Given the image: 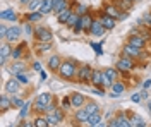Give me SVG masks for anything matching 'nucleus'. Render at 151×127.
I'll list each match as a JSON object with an SVG mask.
<instances>
[{
    "label": "nucleus",
    "mask_w": 151,
    "mask_h": 127,
    "mask_svg": "<svg viewBox=\"0 0 151 127\" xmlns=\"http://www.w3.org/2000/svg\"><path fill=\"white\" fill-rule=\"evenodd\" d=\"M103 72H105V76H108L112 81H119L120 76H122V74H120V70L115 67V65H113V67H105Z\"/></svg>",
    "instance_id": "nucleus-27"
},
{
    "label": "nucleus",
    "mask_w": 151,
    "mask_h": 127,
    "mask_svg": "<svg viewBox=\"0 0 151 127\" xmlns=\"http://www.w3.org/2000/svg\"><path fill=\"white\" fill-rule=\"evenodd\" d=\"M88 118H89V112H88L84 107L83 108H76L74 115H72V124H74V126H86Z\"/></svg>",
    "instance_id": "nucleus-11"
},
{
    "label": "nucleus",
    "mask_w": 151,
    "mask_h": 127,
    "mask_svg": "<svg viewBox=\"0 0 151 127\" xmlns=\"http://www.w3.org/2000/svg\"><path fill=\"white\" fill-rule=\"evenodd\" d=\"M81 19V16H79V14H77V12H74V14H72V16H70V17H69V21H67V29H70L72 31V28H74L76 24H77V21Z\"/></svg>",
    "instance_id": "nucleus-36"
},
{
    "label": "nucleus",
    "mask_w": 151,
    "mask_h": 127,
    "mask_svg": "<svg viewBox=\"0 0 151 127\" xmlns=\"http://www.w3.org/2000/svg\"><path fill=\"white\" fill-rule=\"evenodd\" d=\"M12 50H14L12 43L7 41V39H4L2 45H0V65H4V67L7 65V59L12 55Z\"/></svg>",
    "instance_id": "nucleus-10"
},
{
    "label": "nucleus",
    "mask_w": 151,
    "mask_h": 127,
    "mask_svg": "<svg viewBox=\"0 0 151 127\" xmlns=\"http://www.w3.org/2000/svg\"><path fill=\"white\" fill-rule=\"evenodd\" d=\"M81 21H83V26H84V34L89 36V28H91V24H93V21H94V16L88 10L86 14L81 16Z\"/></svg>",
    "instance_id": "nucleus-23"
},
{
    "label": "nucleus",
    "mask_w": 151,
    "mask_h": 127,
    "mask_svg": "<svg viewBox=\"0 0 151 127\" xmlns=\"http://www.w3.org/2000/svg\"><path fill=\"white\" fill-rule=\"evenodd\" d=\"M72 14H74V9H72V7H67V9H65V10H62L60 14H57V22L65 26L67 21H69V17H70Z\"/></svg>",
    "instance_id": "nucleus-24"
},
{
    "label": "nucleus",
    "mask_w": 151,
    "mask_h": 127,
    "mask_svg": "<svg viewBox=\"0 0 151 127\" xmlns=\"http://www.w3.org/2000/svg\"><path fill=\"white\" fill-rule=\"evenodd\" d=\"M74 12H77L79 16H83V14H86V12H88V7H86V5H79V4H77V5H76V9H74Z\"/></svg>",
    "instance_id": "nucleus-40"
},
{
    "label": "nucleus",
    "mask_w": 151,
    "mask_h": 127,
    "mask_svg": "<svg viewBox=\"0 0 151 127\" xmlns=\"http://www.w3.org/2000/svg\"><path fill=\"white\" fill-rule=\"evenodd\" d=\"M29 2H31V0H17V4H19V7H21V9H26Z\"/></svg>",
    "instance_id": "nucleus-41"
},
{
    "label": "nucleus",
    "mask_w": 151,
    "mask_h": 127,
    "mask_svg": "<svg viewBox=\"0 0 151 127\" xmlns=\"http://www.w3.org/2000/svg\"><path fill=\"white\" fill-rule=\"evenodd\" d=\"M41 4H43V0H31V2L28 4V7H26V10H28V12H35V10H40Z\"/></svg>",
    "instance_id": "nucleus-37"
},
{
    "label": "nucleus",
    "mask_w": 151,
    "mask_h": 127,
    "mask_svg": "<svg viewBox=\"0 0 151 127\" xmlns=\"http://www.w3.org/2000/svg\"><path fill=\"white\" fill-rule=\"evenodd\" d=\"M62 62H64V59H62L58 53L50 55V57H48V60H47L48 70H50L52 74H55V76H57V72H58V69H60V65H62Z\"/></svg>",
    "instance_id": "nucleus-15"
},
{
    "label": "nucleus",
    "mask_w": 151,
    "mask_h": 127,
    "mask_svg": "<svg viewBox=\"0 0 151 127\" xmlns=\"http://www.w3.org/2000/svg\"><path fill=\"white\" fill-rule=\"evenodd\" d=\"M91 74H93V67L89 64H79L76 83H79V84H91Z\"/></svg>",
    "instance_id": "nucleus-4"
},
{
    "label": "nucleus",
    "mask_w": 151,
    "mask_h": 127,
    "mask_svg": "<svg viewBox=\"0 0 151 127\" xmlns=\"http://www.w3.org/2000/svg\"><path fill=\"white\" fill-rule=\"evenodd\" d=\"M53 5H55V0H43V4H41V7H40V12H43L45 16H47V14H52Z\"/></svg>",
    "instance_id": "nucleus-29"
},
{
    "label": "nucleus",
    "mask_w": 151,
    "mask_h": 127,
    "mask_svg": "<svg viewBox=\"0 0 151 127\" xmlns=\"http://www.w3.org/2000/svg\"><path fill=\"white\" fill-rule=\"evenodd\" d=\"M132 2H134V4H139V2H142V0H132Z\"/></svg>",
    "instance_id": "nucleus-46"
},
{
    "label": "nucleus",
    "mask_w": 151,
    "mask_h": 127,
    "mask_svg": "<svg viewBox=\"0 0 151 127\" xmlns=\"http://www.w3.org/2000/svg\"><path fill=\"white\" fill-rule=\"evenodd\" d=\"M22 24H24V26H22L24 34H26V36H29V38H33V33H35V24H33V22H29V21H24Z\"/></svg>",
    "instance_id": "nucleus-34"
},
{
    "label": "nucleus",
    "mask_w": 151,
    "mask_h": 127,
    "mask_svg": "<svg viewBox=\"0 0 151 127\" xmlns=\"http://www.w3.org/2000/svg\"><path fill=\"white\" fill-rule=\"evenodd\" d=\"M43 16H45V14L40 12V10H35V12H28V10H26V12L21 16V21H22V22H24V21H29V22L35 24V22H40V21L43 19Z\"/></svg>",
    "instance_id": "nucleus-21"
},
{
    "label": "nucleus",
    "mask_w": 151,
    "mask_h": 127,
    "mask_svg": "<svg viewBox=\"0 0 151 127\" xmlns=\"http://www.w3.org/2000/svg\"><path fill=\"white\" fill-rule=\"evenodd\" d=\"M105 33H106V28L101 24V21L94 16V21H93V24H91V28H89V36L100 38V36H103Z\"/></svg>",
    "instance_id": "nucleus-16"
},
{
    "label": "nucleus",
    "mask_w": 151,
    "mask_h": 127,
    "mask_svg": "<svg viewBox=\"0 0 151 127\" xmlns=\"http://www.w3.org/2000/svg\"><path fill=\"white\" fill-rule=\"evenodd\" d=\"M16 77L19 79V83H21L22 86L29 84V74H28V70H24V72H19V74H16Z\"/></svg>",
    "instance_id": "nucleus-38"
},
{
    "label": "nucleus",
    "mask_w": 151,
    "mask_h": 127,
    "mask_svg": "<svg viewBox=\"0 0 151 127\" xmlns=\"http://www.w3.org/2000/svg\"><path fill=\"white\" fill-rule=\"evenodd\" d=\"M127 89H129V83H127V79L113 81V84L108 88V96L110 98H119V96H122Z\"/></svg>",
    "instance_id": "nucleus-6"
},
{
    "label": "nucleus",
    "mask_w": 151,
    "mask_h": 127,
    "mask_svg": "<svg viewBox=\"0 0 151 127\" xmlns=\"http://www.w3.org/2000/svg\"><path fill=\"white\" fill-rule=\"evenodd\" d=\"M137 64L139 62H136L134 59H131V57H125V55H120L119 59L115 60V67L120 70V74L122 76H129L132 70H136V67H137Z\"/></svg>",
    "instance_id": "nucleus-3"
},
{
    "label": "nucleus",
    "mask_w": 151,
    "mask_h": 127,
    "mask_svg": "<svg viewBox=\"0 0 151 127\" xmlns=\"http://www.w3.org/2000/svg\"><path fill=\"white\" fill-rule=\"evenodd\" d=\"M0 19H2V22H4V21H10V22H16V21L21 19V16H19L16 10H12V9H5V10H2V12H0Z\"/></svg>",
    "instance_id": "nucleus-22"
},
{
    "label": "nucleus",
    "mask_w": 151,
    "mask_h": 127,
    "mask_svg": "<svg viewBox=\"0 0 151 127\" xmlns=\"http://www.w3.org/2000/svg\"><path fill=\"white\" fill-rule=\"evenodd\" d=\"M94 16L101 21V24L106 28V31H113V29H115V26H117V19L112 17V16H108L101 7H100V9H96V14H94Z\"/></svg>",
    "instance_id": "nucleus-8"
},
{
    "label": "nucleus",
    "mask_w": 151,
    "mask_h": 127,
    "mask_svg": "<svg viewBox=\"0 0 151 127\" xmlns=\"http://www.w3.org/2000/svg\"><path fill=\"white\" fill-rule=\"evenodd\" d=\"M31 65H33V70H36V72H41V64H40V62H33Z\"/></svg>",
    "instance_id": "nucleus-42"
},
{
    "label": "nucleus",
    "mask_w": 151,
    "mask_h": 127,
    "mask_svg": "<svg viewBox=\"0 0 151 127\" xmlns=\"http://www.w3.org/2000/svg\"><path fill=\"white\" fill-rule=\"evenodd\" d=\"M101 120H103L101 112H98V113H91L89 118H88V122H86V126H100V124H101Z\"/></svg>",
    "instance_id": "nucleus-30"
},
{
    "label": "nucleus",
    "mask_w": 151,
    "mask_h": 127,
    "mask_svg": "<svg viewBox=\"0 0 151 127\" xmlns=\"http://www.w3.org/2000/svg\"><path fill=\"white\" fill-rule=\"evenodd\" d=\"M141 95H137V93H136V95H132L131 96V101H134V103H137V101H141Z\"/></svg>",
    "instance_id": "nucleus-43"
},
{
    "label": "nucleus",
    "mask_w": 151,
    "mask_h": 127,
    "mask_svg": "<svg viewBox=\"0 0 151 127\" xmlns=\"http://www.w3.org/2000/svg\"><path fill=\"white\" fill-rule=\"evenodd\" d=\"M60 107L64 108L65 112H69V110H74V108H72V101H70V95H65V96L60 98Z\"/></svg>",
    "instance_id": "nucleus-33"
},
{
    "label": "nucleus",
    "mask_w": 151,
    "mask_h": 127,
    "mask_svg": "<svg viewBox=\"0 0 151 127\" xmlns=\"http://www.w3.org/2000/svg\"><path fill=\"white\" fill-rule=\"evenodd\" d=\"M52 48H53V41H35V45H33V50L36 55H43Z\"/></svg>",
    "instance_id": "nucleus-18"
},
{
    "label": "nucleus",
    "mask_w": 151,
    "mask_h": 127,
    "mask_svg": "<svg viewBox=\"0 0 151 127\" xmlns=\"http://www.w3.org/2000/svg\"><path fill=\"white\" fill-rule=\"evenodd\" d=\"M33 124H35V127H50L47 115H36V117H33Z\"/></svg>",
    "instance_id": "nucleus-32"
},
{
    "label": "nucleus",
    "mask_w": 151,
    "mask_h": 127,
    "mask_svg": "<svg viewBox=\"0 0 151 127\" xmlns=\"http://www.w3.org/2000/svg\"><path fill=\"white\" fill-rule=\"evenodd\" d=\"M47 115V118H48V124H50V127L52 126H60L64 120H65V117H67V112L64 110V108L58 107L53 110V112H50V113H45Z\"/></svg>",
    "instance_id": "nucleus-7"
},
{
    "label": "nucleus",
    "mask_w": 151,
    "mask_h": 127,
    "mask_svg": "<svg viewBox=\"0 0 151 127\" xmlns=\"http://www.w3.org/2000/svg\"><path fill=\"white\" fill-rule=\"evenodd\" d=\"M77 67H79V62L74 59H64L62 65L58 69L57 76L62 81H69V83H76V76H77Z\"/></svg>",
    "instance_id": "nucleus-1"
},
{
    "label": "nucleus",
    "mask_w": 151,
    "mask_h": 127,
    "mask_svg": "<svg viewBox=\"0 0 151 127\" xmlns=\"http://www.w3.org/2000/svg\"><path fill=\"white\" fill-rule=\"evenodd\" d=\"M148 110L151 112V101H148Z\"/></svg>",
    "instance_id": "nucleus-45"
},
{
    "label": "nucleus",
    "mask_w": 151,
    "mask_h": 127,
    "mask_svg": "<svg viewBox=\"0 0 151 127\" xmlns=\"http://www.w3.org/2000/svg\"><path fill=\"white\" fill-rule=\"evenodd\" d=\"M151 86V79H148V81H146V83H144V89H148Z\"/></svg>",
    "instance_id": "nucleus-44"
},
{
    "label": "nucleus",
    "mask_w": 151,
    "mask_h": 127,
    "mask_svg": "<svg viewBox=\"0 0 151 127\" xmlns=\"http://www.w3.org/2000/svg\"><path fill=\"white\" fill-rule=\"evenodd\" d=\"M105 83V72L103 69H93V74H91V86L93 88H103Z\"/></svg>",
    "instance_id": "nucleus-17"
},
{
    "label": "nucleus",
    "mask_w": 151,
    "mask_h": 127,
    "mask_svg": "<svg viewBox=\"0 0 151 127\" xmlns=\"http://www.w3.org/2000/svg\"><path fill=\"white\" fill-rule=\"evenodd\" d=\"M7 29H9V26H5V24H0V39H2V41L7 38Z\"/></svg>",
    "instance_id": "nucleus-39"
},
{
    "label": "nucleus",
    "mask_w": 151,
    "mask_h": 127,
    "mask_svg": "<svg viewBox=\"0 0 151 127\" xmlns=\"http://www.w3.org/2000/svg\"><path fill=\"white\" fill-rule=\"evenodd\" d=\"M31 105H33V103H24V105H22V107L19 108V110H21V112H19V117H17V120H22V118L26 117V115H28V113H31Z\"/></svg>",
    "instance_id": "nucleus-35"
},
{
    "label": "nucleus",
    "mask_w": 151,
    "mask_h": 127,
    "mask_svg": "<svg viewBox=\"0 0 151 127\" xmlns=\"http://www.w3.org/2000/svg\"><path fill=\"white\" fill-rule=\"evenodd\" d=\"M101 9H103L108 16L115 17L117 21H124V19H127V16H129V12H125V10L122 12V9L115 4V0H103Z\"/></svg>",
    "instance_id": "nucleus-2"
},
{
    "label": "nucleus",
    "mask_w": 151,
    "mask_h": 127,
    "mask_svg": "<svg viewBox=\"0 0 151 127\" xmlns=\"http://www.w3.org/2000/svg\"><path fill=\"white\" fill-rule=\"evenodd\" d=\"M28 50H29V45L26 41H19V43H16V47L12 50L10 59L12 60H26L28 59Z\"/></svg>",
    "instance_id": "nucleus-9"
},
{
    "label": "nucleus",
    "mask_w": 151,
    "mask_h": 127,
    "mask_svg": "<svg viewBox=\"0 0 151 127\" xmlns=\"http://www.w3.org/2000/svg\"><path fill=\"white\" fill-rule=\"evenodd\" d=\"M84 108L89 112V115H91V113H98V112H101V105H100L98 101L91 100V98H88V101H86Z\"/></svg>",
    "instance_id": "nucleus-26"
},
{
    "label": "nucleus",
    "mask_w": 151,
    "mask_h": 127,
    "mask_svg": "<svg viewBox=\"0 0 151 127\" xmlns=\"http://www.w3.org/2000/svg\"><path fill=\"white\" fill-rule=\"evenodd\" d=\"M67 7H72V4H70V0H55V5H53V10H52V14H60L62 10H65Z\"/></svg>",
    "instance_id": "nucleus-25"
},
{
    "label": "nucleus",
    "mask_w": 151,
    "mask_h": 127,
    "mask_svg": "<svg viewBox=\"0 0 151 127\" xmlns=\"http://www.w3.org/2000/svg\"><path fill=\"white\" fill-rule=\"evenodd\" d=\"M5 67H7L10 76H16V74H19V72L28 70V64H26V60H12L9 65H5Z\"/></svg>",
    "instance_id": "nucleus-14"
},
{
    "label": "nucleus",
    "mask_w": 151,
    "mask_h": 127,
    "mask_svg": "<svg viewBox=\"0 0 151 127\" xmlns=\"http://www.w3.org/2000/svg\"><path fill=\"white\" fill-rule=\"evenodd\" d=\"M9 110H12V101H10V95L9 93H2L0 95V113L5 115Z\"/></svg>",
    "instance_id": "nucleus-19"
},
{
    "label": "nucleus",
    "mask_w": 151,
    "mask_h": 127,
    "mask_svg": "<svg viewBox=\"0 0 151 127\" xmlns=\"http://www.w3.org/2000/svg\"><path fill=\"white\" fill-rule=\"evenodd\" d=\"M21 89H22V84L19 83V79L16 76L7 79V83L4 84V91L9 93V95H17V93H21Z\"/></svg>",
    "instance_id": "nucleus-12"
},
{
    "label": "nucleus",
    "mask_w": 151,
    "mask_h": 127,
    "mask_svg": "<svg viewBox=\"0 0 151 127\" xmlns=\"http://www.w3.org/2000/svg\"><path fill=\"white\" fill-rule=\"evenodd\" d=\"M70 101H72V108H83L88 101V96L83 93H70Z\"/></svg>",
    "instance_id": "nucleus-20"
},
{
    "label": "nucleus",
    "mask_w": 151,
    "mask_h": 127,
    "mask_svg": "<svg viewBox=\"0 0 151 127\" xmlns=\"http://www.w3.org/2000/svg\"><path fill=\"white\" fill-rule=\"evenodd\" d=\"M10 101H12V108H21L24 105V96L17 93V95H10Z\"/></svg>",
    "instance_id": "nucleus-31"
},
{
    "label": "nucleus",
    "mask_w": 151,
    "mask_h": 127,
    "mask_svg": "<svg viewBox=\"0 0 151 127\" xmlns=\"http://www.w3.org/2000/svg\"><path fill=\"white\" fill-rule=\"evenodd\" d=\"M53 98H55V95H52V93L45 91V93H40V95L36 96V100L41 103V105H45V107H47V105H50V103L53 101Z\"/></svg>",
    "instance_id": "nucleus-28"
},
{
    "label": "nucleus",
    "mask_w": 151,
    "mask_h": 127,
    "mask_svg": "<svg viewBox=\"0 0 151 127\" xmlns=\"http://www.w3.org/2000/svg\"><path fill=\"white\" fill-rule=\"evenodd\" d=\"M22 28L21 26H17V24H12V26H9V29H7V41H10V43H19L21 41V36H22Z\"/></svg>",
    "instance_id": "nucleus-13"
},
{
    "label": "nucleus",
    "mask_w": 151,
    "mask_h": 127,
    "mask_svg": "<svg viewBox=\"0 0 151 127\" xmlns=\"http://www.w3.org/2000/svg\"><path fill=\"white\" fill-rule=\"evenodd\" d=\"M33 39L35 41H53V31L43 24H35Z\"/></svg>",
    "instance_id": "nucleus-5"
}]
</instances>
